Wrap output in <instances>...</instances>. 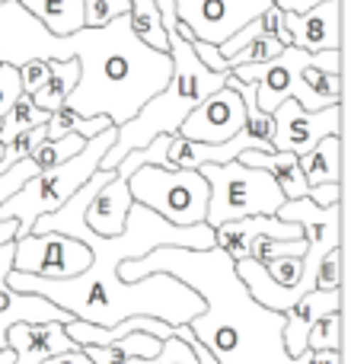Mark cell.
I'll return each instance as SVG.
<instances>
[{"mask_svg":"<svg viewBox=\"0 0 351 364\" xmlns=\"http://www.w3.org/2000/svg\"><path fill=\"white\" fill-rule=\"evenodd\" d=\"M68 42L80 77L64 106L80 119L106 115L112 128L128 125L173 77L170 55L147 48L131 32L128 16L102 29H80Z\"/></svg>","mask_w":351,"mask_h":364,"instance_id":"obj_3","label":"cell"},{"mask_svg":"<svg viewBox=\"0 0 351 364\" xmlns=\"http://www.w3.org/2000/svg\"><path fill=\"white\" fill-rule=\"evenodd\" d=\"M301 173L307 188L342 186V138H323L307 157H301Z\"/></svg>","mask_w":351,"mask_h":364,"instance_id":"obj_23","label":"cell"},{"mask_svg":"<svg viewBox=\"0 0 351 364\" xmlns=\"http://www.w3.org/2000/svg\"><path fill=\"white\" fill-rule=\"evenodd\" d=\"M6 348L13 352V364H42L45 358L74 352V342L68 339L61 323H45V326H13L6 333Z\"/></svg>","mask_w":351,"mask_h":364,"instance_id":"obj_17","label":"cell"},{"mask_svg":"<svg viewBox=\"0 0 351 364\" xmlns=\"http://www.w3.org/2000/svg\"><path fill=\"white\" fill-rule=\"evenodd\" d=\"M265 272H269V278L278 284V288H284V291H297V284H301V278H303V256H281V259H271V262L265 265Z\"/></svg>","mask_w":351,"mask_h":364,"instance_id":"obj_30","label":"cell"},{"mask_svg":"<svg viewBox=\"0 0 351 364\" xmlns=\"http://www.w3.org/2000/svg\"><path fill=\"white\" fill-rule=\"evenodd\" d=\"M83 147H87V141H83L80 134H64V138H58V141H48V138H45L42 144L32 151L29 160L38 166V170H55V166L68 164L70 157H77Z\"/></svg>","mask_w":351,"mask_h":364,"instance_id":"obj_26","label":"cell"},{"mask_svg":"<svg viewBox=\"0 0 351 364\" xmlns=\"http://www.w3.org/2000/svg\"><path fill=\"white\" fill-rule=\"evenodd\" d=\"M259 237L291 243V240H303V233L297 224H284L278 218H246V220H233V224L217 227L214 230V250H220L233 262H239V259L249 256V243Z\"/></svg>","mask_w":351,"mask_h":364,"instance_id":"obj_16","label":"cell"},{"mask_svg":"<svg viewBox=\"0 0 351 364\" xmlns=\"http://www.w3.org/2000/svg\"><path fill=\"white\" fill-rule=\"evenodd\" d=\"M42 364H93V361H90L80 348H74V352H64V355H55V358H45Z\"/></svg>","mask_w":351,"mask_h":364,"instance_id":"obj_40","label":"cell"},{"mask_svg":"<svg viewBox=\"0 0 351 364\" xmlns=\"http://www.w3.org/2000/svg\"><path fill=\"white\" fill-rule=\"evenodd\" d=\"M48 61H29L19 68V87H23V96H36L38 87L48 80Z\"/></svg>","mask_w":351,"mask_h":364,"instance_id":"obj_34","label":"cell"},{"mask_svg":"<svg viewBox=\"0 0 351 364\" xmlns=\"http://www.w3.org/2000/svg\"><path fill=\"white\" fill-rule=\"evenodd\" d=\"M291 100L303 112H323L329 106H342V74H333L326 68H307L291 90Z\"/></svg>","mask_w":351,"mask_h":364,"instance_id":"obj_21","label":"cell"},{"mask_svg":"<svg viewBox=\"0 0 351 364\" xmlns=\"http://www.w3.org/2000/svg\"><path fill=\"white\" fill-rule=\"evenodd\" d=\"M64 333H68V339L74 342L77 348H109L131 333H147L160 342L173 339V326H166V323H160V320H151V316H131V320H122L119 326H109V329L93 326V323L70 320L68 326H64Z\"/></svg>","mask_w":351,"mask_h":364,"instance_id":"obj_19","label":"cell"},{"mask_svg":"<svg viewBox=\"0 0 351 364\" xmlns=\"http://www.w3.org/2000/svg\"><path fill=\"white\" fill-rule=\"evenodd\" d=\"M36 173H38V166L32 164V160H19L16 166H10V170L0 176V205H4L6 198H13V195L36 176Z\"/></svg>","mask_w":351,"mask_h":364,"instance_id":"obj_33","label":"cell"},{"mask_svg":"<svg viewBox=\"0 0 351 364\" xmlns=\"http://www.w3.org/2000/svg\"><path fill=\"white\" fill-rule=\"evenodd\" d=\"M131 192H128V179L115 173L99 192L93 195L87 208V227L102 240H112L125 230V220H128V211H131Z\"/></svg>","mask_w":351,"mask_h":364,"instance_id":"obj_18","label":"cell"},{"mask_svg":"<svg viewBox=\"0 0 351 364\" xmlns=\"http://www.w3.org/2000/svg\"><path fill=\"white\" fill-rule=\"evenodd\" d=\"M0 4H4V0H0Z\"/></svg>","mask_w":351,"mask_h":364,"instance_id":"obj_44","label":"cell"},{"mask_svg":"<svg viewBox=\"0 0 351 364\" xmlns=\"http://www.w3.org/2000/svg\"><path fill=\"white\" fill-rule=\"evenodd\" d=\"M112 144H115V128H109V132L90 138L87 147L77 157H70L68 164L55 166V170H38L13 198H6L0 205V220H16L19 227L16 240L29 237L38 218L58 211L64 201H70L99 173L102 157H106V151H112Z\"/></svg>","mask_w":351,"mask_h":364,"instance_id":"obj_5","label":"cell"},{"mask_svg":"<svg viewBox=\"0 0 351 364\" xmlns=\"http://www.w3.org/2000/svg\"><path fill=\"white\" fill-rule=\"evenodd\" d=\"M320 4H326V0H278V10L281 13H307V10H313V6H320Z\"/></svg>","mask_w":351,"mask_h":364,"instance_id":"obj_39","label":"cell"},{"mask_svg":"<svg viewBox=\"0 0 351 364\" xmlns=\"http://www.w3.org/2000/svg\"><path fill=\"white\" fill-rule=\"evenodd\" d=\"M246 125V109L233 90H217L211 93L198 109L188 112V119L179 125V138L195 141V144H227L233 141Z\"/></svg>","mask_w":351,"mask_h":364,"instance_id":"obj_12","label":"cell"},{"mask_svg":"<svg viewBox=\"0 0 351 364\" xmlns=\"http://www.w3.org/2000/svg\"><path fill=\"white\" fill-rule=\"evenodd\" d=\"M147 275H173L205 301V314L188 323V333L217 364H301L284 352V316L259 307L246 294L233 259L220 250L192 252L163 246L119 265V278L128 284Z\"/></svg>","mask_w":351,"mask_h":364,"instance_id":"obj_2","label":"cell"},{"mask_svg":"<svg viewBox=\"0 0 351 364\" xmlns=\"http://www.w3.org/2000/svg\"><path fill=\"white\" fill-rule=\"evenodd\" d=\"M313 291H342V250H333L320 259L313 275Z\"/></svg>","mask_w":351,"mask_h":364,"instance_id":"obj_32","label":"cell"},{"mask_svg":"<svg viewBox=\"0 0 351 364\" xmlns=\"http://www.w3.org/2000/svg\"><path fill=\"white\" fill-rule=\"evenodd\" d=\"M166 38H170V61H173L170 83H166L128 125L115 128V144H112V151H106V157H102V164H99L102 173H115L128 154L144 151L160 134H176L192 109H198L211 93L227 87V77H227L211 74V70L195 58L192 45H185L179 36H166Z\"/></svg>","mask_w":351,"mask_h":364,"instance_id":"obj_4","label":"cell"},{"mask_svg":"<svg viewBox=\"0 0 351 364\" xmlns=\"http://www.w3.org/2000/svg\"><path fill=\"white\" fill-rule=\"evenodd\" d=\"M42 125H48V115H45L42 109L32 106L29 96H19L16 106L0 119V144H10L16 134L32 132V128H42Z\"/></svg>","mask_w":351,"mask_h":364,"instance_id":"obj_25","label":"cell"},{"mask_svg":"<svg viewBox=\"0 0 351 364\" xmlns=\"http://www.w3.org/2000/svg\"><path fill=\"white\" fill-rule=\"evenodd\" d=\"M307 198L313 201L316 208H333L342 205V186H316L307 192Z\"/></svg>","mask_w":351,"mask_h":364,"instance_id":"obj_36","label":"cell"},{"mask_svg":"<svg viewBox=\"0 0 351 364\" xmlns=\"http://www.w3.org/2000/svg\"><path fill=\"white\" fill-rule=\"evenodd\" d=\"M323 138H342V106L323 112H303L294 100H284L271 112V151L307 157Z\"/></svg>","mask_w":351,"mask_h":364,"instance_id":"obj_11","label":"cell"},{"mask_svg":"<svg viewBox=\"0 0 351 364\" xmlns=\"http://www.w3.org/2000/svg\"><path fill=\"white\" fill-rule=\"evenodd\" d=\"M16 237H19V227H16V220H0V246H6V243H16Z\"/></svg>","mask_w":351,"mask_h":364,"instance_id":"obj_41","label":"cell"},{"mask_svg":"<svg viewBox=\"0 0 351 364\" xmlns=\"http://www.w3.org/2000/svg\"><path fill=\"white\" fill-rule=\"evenodd\" d=\"M275 4H278V0H275Z\"/></svg>","mask_w":351,"mask_h":364,"instance_id":"obj_45","label":"cell"},{"mask_svg":"<svg viewBox=\"0 0 351 364\" xmlns=\"http://www.w3.org/2000/svg\"><path fill=\"white\" fill-rule=\"evenodd\" d=\"M307 364H342V352H310Z\"/></svg>","mask_w":351,"mask_h":364,"instance_id":"obj_42","label":"cell"},{"mask_svg":"<svg viewBox=\"0 0 351 364\" xmlns=\"http://www.w3.org/2000/svg\"><path fill=\"white\" fill-rule=\"evenodd\" d=\"M307 352H342V314H329L313 323L307 336Z\"/></svg>","mask_w":351,"mask_h":364,"instance_id":"obj_27","label":"cell"},{"mask_svg":"<svg viewBox=\"0 0 351 364\" xmlns=\"http://www.w3.org/2000/svg\"><path fill=\"white\" fill-rule=\"evenodd\" d=\"M16 4L58 38H70L83 29V0H16Z\"/></svg>","mask_w":351,"mask_h":364,"instance_id":"obj_22","label":"cell"},{"mask_svg":"<svg viewBox=\"0 0 351 364\" xmlns=\"http://www.w3.org/2000/svg\"><path fill=\"white\" fill-rule=\"evenodd\" d=\"M281 51H284V45H278L275 38H256V42H249L243 51L227 58V68L233 70V68H252V64H269V61H275Z\"/></svg>","mask_w":351,"mask_h":364,"instance_id":"obj_29","label":"cell"},{"mask_svg":"<svg viewBox=\"0 0 351 364\" xmlns=\"http://www.w3.org/2000/svg\"><path fill=\"white\" fill-rule=\"evenodd\" d=\"M173 336H176V339H182L188 348H192V355H195V358H198V364H217V361L211 358V355L205 352V348L198 346V342H195V336L188 333V326H176V329H173Z\"/></svg>","mask_w":351,"mask_h":364,"instance_id":"obj_37","label":"cell"},{"mask_svg":"<svg viewBox=\"0 0 351 364\" xmlns=\"http://www.w3.org/2000/svg\"><path fill=\"white\" fill-rule=\"evenodd\" d=\"M0 364H13V352L6 348V352H0Z\"/></svg>","mask_w":351,"mask_h":364,"instance_id":"obj_43","label":"cell"},{"mask_svg":"<svg viewBox=\"0 0 351 364\" xmlns=\"http://www.w3.org/2000/svg\"><path fill=\"white\" fill-rule=\"evenodd\" d=\"M48 80L38 87L36 96H29L32 106L42 109L45 115L58 112V109L68 102L70 90L77 87V77H80V68H77V61H48Z\"/></svg>","mask_w":351,"mask_h":364,"instance_id":"obj_24","label":"cell"},{"mask_svg":"<svg viewBox=\"0 0 351 364\" xmlns=\"http://www.w3.org/2000/svg\"><path fill=\"white\" fill-rule=\"evenodd\" d=\"M29 61H74L70 42L58 38L16 0L0 4V64L23 68Z\"/></svg>","mask_w":351,"mask_h":364,"instance_id":"obj_8","label":"cell"},{"mask_svg":"<svg viewBox=\"0 0 351 364\" xmlns=\"http://www.w3.org/2000/svg\"><path fill=\"white\" fill-rule=\"evenodd\" d=\"M128 13H131L128 0H83V29H102Z\"/></svg>","mask_w":351,"mask_h":364,"instance_id":"obj_28","label":"cell"},{"mask_svg":"<svg viewBox=\"0 0 351 364\" xmlns=\"http://www.w3.org/2000/svg\"><path fill=\"white\" fill-rule=\"evenodd\" d=\"M239 164L252 166V170H265L275 186L281 188L284 201H297V198H307V179L301 173V160L294 154H278V151H246L239 154Z\"/></svg>","mask_w":351,"mask_h":364,"instance_id":"obj_20","label":"cell"},{"mask_svg":"<svg viewBox=\"0 0 351 364\" xmlns=\"http://www.w3.org/2000/svg\"><path fill=\"white\" fill-rule=\"evenodd\" d=\"M291 45L307 55L342 51V0H326L307 13H284Z\"/></svg>","mask_w":351,"mask_h":364,"instance_id":"obj_14","label":"cell"},{"mask_svg":"<svg viewBox=\"0 0 351 364\" xmlns=\"http://www.w3.org/2000/svg\"><path fill=\"white\" fill-rule=\"evenodd\" d=\"M115 173H96L80 192L70 201H64L58 211L45 214L36 220L32 233H64V237L80 240L90 250L93 262L83 275L68 278V282H45L36 275H19L10 272L6 284L19 294H38L48 304H55L58 310L80 323H93V326H119L122 320L131 316H151L166 326H188L195 316L205 314V301L195 294L188 284H182L173 275H147L141 282H122L119 265L134 262V259L151 256L153 250H192L205 252L214 250V230L207 224L198 227H173L166 224L160 214L147 211L144 205H131L125 220V230L112 240L96 237L87 227V208L93 201V195L112 179Z\"/></svg>","mask_w":351,"mask_h":364,"instance_id":"obj_1","label":"cell"},{"mask_svg":"<svg viewBox=\"0 0 351 364\" xmlns=\"http://www.w3.org/2000/svg\"><path fill=\"white\" fill-rule=\"evenodd\" d=\"M93 256L74 237L64 233H29V237L13 243V272L19 275H36L45 282H68L90 269Z\"/></svg>","mask_w":351,"mask_h":364,"instance_id":"obj_9","label":"cell"},{"mask_svg":"<svg viewBox=\"0 0 351 364\" xmlns=\"http://www.w3.org/2000/svg\"><path fill=\"white\" fill-rule=\"evenodd\" d=\"M122 364H198V358L192 355V348L182 339H163V348H160L153 358H128Z\"/></svg>","mask_w":351,"mask_h":364,"instance_id":"obj_31","label":"cell"},{"mask_svg":"<svg viewBox=\"0 0 351 364\" xmlns=\"http://www.w3.org/2000/svg\"><path fill=\"white\" fill-rule=\"evenodd\" d=\"M201 179L207 182V218L205 224L211 230L233 220L246 218H275L284 205L281 188L265 170L233 164H207L201 166Z\"/></svg>","mask_w":351,"mask_h":364,"instance_id":"obj_6","label":"cell"},{"mask_svg":"<svg viewBox=\"0 0 351 364\" xmlns=\"http://www.w3.org/2000/svg\"><path fill=\"white\" fill-rule=\"evenodd\" d=\"M329 314H342V291H310L291 310H284V329H281V342L288 358H301L307 352V336L313 329L316 320Z\"/></svg>","mask_w":351,"mask_h":364,"instance_id":"obj_15","label":"cell"},{"mask_svg":"<svg viewBox=\"0 0 351 364\" xmlns=\"http://www.w3.org/2000/svg\"><path fill=\"white\" fill-rule=\"evenodd\" d=\"M13 272V243L0 246V352H6V333L19 323L26 326H45V323H61L68 326L70 316L58 310L38 294H19L6 284V275Z\"/></svg>","mask_w":351,"mask_h":364,"instance_id":"obj_13","label":"cell"},{"mask_svg":"<svg viewBox=\"0 0 351 364\" xmlns=\"http://www.w3.org/2000/svg\"><path fill=\"white\" fill-rule=\"evenodd\" d=\"M192 51H195V58H198L201 64H205L211 74H220V77H227L230 74V68H227V61H224V55L217 51V45H207V42H195L192 45Z\"/></svg>","mask_w":351,"mask_h":364,"instance_id":"obj_35","label":"cell"},{"mask_svg":"<svg viewBox=\"0 0 351 364\" xmlns=\"http://www.w3.org/2000/svg\"><path fill=\"white\" fill-rule=\"evenodd\" d=\"M269 6H275V0H176V16L195 32L198 42L220 48Z\"/></svg>","mask_w":351,"mask_h":364,"instance_id":"obj_10","label":"cell"},{"mask_svg":"<svg viewBox=\"0 0 351 364\" xmlns=\"http://www.w3.org/2000/svg\"><path fill=\"white\" fill-rule=\"evenodd\" d=\"M153 6H157V13H160L163 32L170 36V32L176 29V23H179V16H176V0H153Z\"/></svg>","mask_w":351,"mask_h":364,"instance_id":"obj_38","label":"cell"},{"mask_svg":"<svg viewBox=\"0 0 351 364\" xmlns=\"http://www.w3.org/2000/svg\"><path fill=\"white\" fill-rule=\"evenodd\" d=\"M128 192L134 205H144L173 227H198L207 218V182L198 170L141 166L128 176Z\"/></svg>","mask_w":351,"mask_h":364,"instance_id":"obj_7","label":"cell"}]
</instances>
